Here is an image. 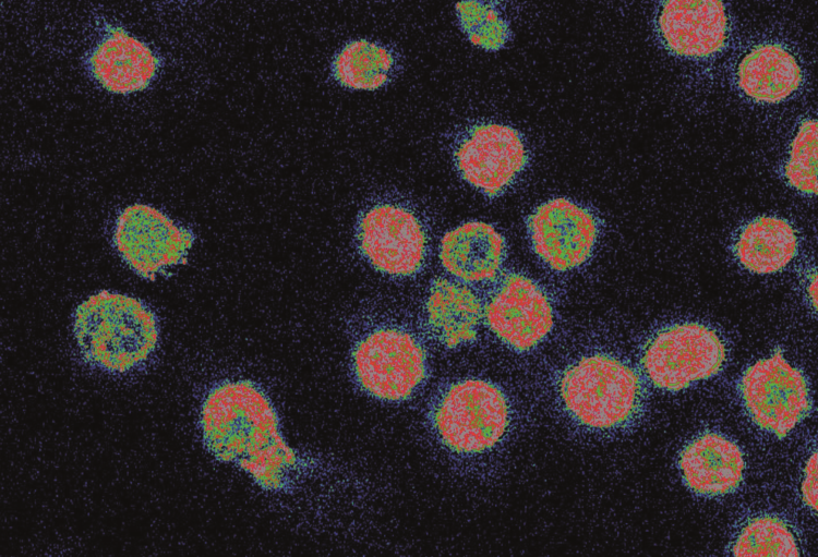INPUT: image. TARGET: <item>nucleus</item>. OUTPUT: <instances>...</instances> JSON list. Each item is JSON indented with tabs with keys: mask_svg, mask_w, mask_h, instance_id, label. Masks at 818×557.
<instances>
[{
	"mask_svg": "<svg viewBox=\"0 0 818 557\" xmlns=\"http://www.w3.org/2000/svg\"><path fill=\"white\" fill-rule=\"evenodd\" d=\"M425 312L433 336L445 347L455 348L474 339L483 305L467 283L438 277L430 286Z\"/></svg>",
	"mask_w": 818,
	"mask_h": 557,
	"instance_id": "2eb2a0df",
	"label": "nucleus"
},
{
	"mask_svg": "<svg viewBox=\"0 0 818 557\" xmlns=\"http://www.w3.org/2000/svg\"><path fill=\"white\" fill-rule=\"evenodd\" d=\"M433 421L443 444L459 453L491 449L508 425V405L495 385L467 379L452 385L437 402Z\"/></svg>",
	"mask_w": 818,
	"mask_h": 557,
	"instance_id": "7ed1b4c3",
	"label": "nucleus"
},
{
	"mask_svg": "<svg viewBox=\"0 0 818 557\" xmlns=\"http://www.w3.org/2000/svg\"><path fill=\"white\" fill-rule=\"evenodd\" d=\"M156 234L155 232H149V240L155 241Z\"/></svg>",
	"mask_w": 818,
	"mask_h": 557,
	"instance_id": "09e8293b",
	"label": "nucleus"
},
{
	"mask_svg": "<svg viewBox=\"0 0 818 557\" xmlns=\"http://www.w3.org/2000/svg\"><path fill=\"white\" fill-rule=\"evenodd\" d=\"M491 331L510 348L527 351L553 327V308L545 291L531 278L510 273L491 292L483 306Z\"/></svg>",
	"mask_w": 818,
	"mask_h": 557,
	"instance_id": "1a4fd4ad",
	"label": "nucleus"
},
{
	"mask_svg": "<svg viewBox=\"0 0 818 557\" xmlns=\"http://www.w3.org/2000/svg\"><path fill=\"white\" fill-rule=\"evenodd\" d=\"M100 292H101V294H103V295H104L105 298H106V296H108V295L110 294V293H109V292H108L107 290H103V291H100Z\"/></svg>",
	"mask_w": 818,
	"mask_h": 557,
	"instance_id": "864d4df0",
	"label": "nucleus"
},
{
	"mask_svg": "<svg viewBox=\"0 0 818 557\" xmlns=\"http://www.w3.org/2000/svg\"><path fill=\"white\" fill-rule=\"evenodd\" d=\"M77 342H79V344H80L81 347H83V346L85 344V342H84V340H83V339H79V340H77Z\"/></svg>",
	"mask_w": 818,
	"mask_h": 557,
	"instance_id": "4d7b16f0",
	"label": "nucleus"
},
{
	"mask_svg": "<svg viewBox=\"0 0 818 557\" xmlns=\"http://www.w3.org/2000/svg\"><path fill=\"white\" fill-rule=\"evenodd\" d=\"M527 228L534 253L555 271L584 264L598 235L593 215L564 197L539 205L528 217Z\"/></svg>",
	"mask_w": 818,
	"mask_h": 557,
	"instance_id": "9d476101",
	"label": "nucleus"
},
{
	"mask_svg": "<svg viewBox=\"0 0 818 557\" xmlns=\"http://www.w3.org/2000/svg\"><path fill=\"white\" fill-rule=\"evenodd\" d=\"M125 328H127V324H125L124 322H120V323L118 324V328H117V329H118L119 331H122V330H124Z\"/></svg>",
	"mask_w": 818,
	"mask_h": 557,
	"instance_id": "7c9ffc66",
	"label": "nucleus"
},
{
	"mask_svg": "<svg viewBox=\"0 0 818 557\" xmlns=\"http://www.w3.org/2000/svg\"><path fill=\"white\" fill-rule=\"evenodd\" d=\"M118 353L122 358V360H124L129 355V352L124 350L123 348H120Z\"/></svg>",
	"mask_w": 818,
	"mask_h": 557,
	"instance_id": "393cba45",
	"label": "nucleus"
},
{
	"mask_svg": "<svg viewBox=\"0 0 818 557\" xmlns=\"http://www.w3.org/2000/svg\"><path fill=\"white\" fill-rule=\"evenodd\" d=\"M111 370H113V371H115V370H119V362H118V361H115V362H113V364H112V368H111Z\"/></svg>",
	"mask_w": 818,
	"mask_h": 557,
	"instance_id": "a18cd8bd",
	"label": "nucleus"
},
{
	"mask_svg": "<svg viewBox=\"0 0 818 557\" xmlns=\"http://www.w3.org/2000/svg\"><path fill=\"white\" fill-rule=\"evenodd\" d=\"M127 298H128V296H127V295H124V294H119V299H118V304H119V305L125 304V300H127Z\"/></svg>",
	"mask_w": 818,
	"mask_h": 557,
	"instance_id": "bb28decb",
	"label": "nucleus"
},
{
	"mask_svg": "<svg viewBox=\"0 0 818 557\" xmlns=\"http://www.w3.org/2000/svg\"><path fill=\"white\" fill-rule=\"evenodd\" d=\"M89 344H91L92 348H96L98 346L97 339L96 338H92Z\"/></svg>",
	"mask_w": 818,
	"mask_h": 557,
	"instance_id": "e433bc0d",
	"label": "nucleus"
},
{
	"mask_svg": "<svg viewBox=\"0 0 818 557\" xmlns=\"http://www.w3.org/2000/svg\"><path fill=\"white\" fill-rule=\"evenodd\" d=\"M149 334L152 336V342L156 344L157 339H158V332L154 331V332H149Z\"/></svg>",
	"mask_w": 818,
	"mask_h": 557,
	"instance_id": "cd10ccee",
	"label": "nucleus"
},
{
	"mask_svg": "<svg viewBox=\"0 0 818 557\" xmlns=\"http://www.w3.org/2000/svg\"><path fill=\"white\" fill-rule=\"evenodd\" d=\"M456 15L460 28L476 46L495 51L508 40L510 32L507 22L491 5L479 0H464L456 4Z\"/></svg>",
	"mask_w": 818,
	"mask_h": 557,
	"instance_id": "aec40b11",
	"label": "nucleus"
},
{
	"mask_svg": "<svg viewBox=\"0 0 818 557\" xmlns=\"http://www.w3.org/2000/svg\"><path fill=\"white\" fill-rule=\"evenodd\" d=\"M560 395L576 421L591 428L610 429L635 416L641 404L642 388L638 374L627 364L594 354L564 372Z\"/></svg>",
	"mask_w": 818,
	"mask_h": 557,
	"instance_id": "f03ea898",
	"label": "nucleus"
},
{
	"mask_svg": "<svg viewBox=\"0 0 818 557\" xmlns=\"http://www.w3.org/2000/svg\"><path fill=\"white\" fill-rule=\"evenodd\" d=\"M817 120L802 122L791 144L784 168L787 183L799 192L817 193Z\"/></svg>",
	"mask_w": 818,
	"mask_h": 557,
	"instance_id": "412c9836",
	"label": "nucleus"
},
{
	"mask_svg": "<svg viewBox=\"0 0 818 557\" xmlns=\"http://www.w3.org/2000/svg\"><path fill=\"white\" fill-rule=\"evenodd\" d=\"M181 264L185 265L188 263V259L185 256H183L180 261Z\"/></svg>",
	"mask_w": 818,
	"mask_h": 557,
	"instance_id": "603ef678",
	"label": "nucleus"
},
{
	"mask_svg": "<svg viewBox=\"0 0 818 557\" xmlns=\"http://www.w3.org/2000/svg\"><path fill=\"white\" fill-rule=\"evenodd\" d=\"M724 361V343L713 329L684 323L666 327L649 340L641 367L654 387L678 391L717 375Z\"/></svg>",
	"mask_w": 818,
	"mask_h": 557,
	"instance_id": "20e7f679",
	"label": "nucleus"
},
{
	"mask_svg": "<svg viewBox=\"0 0 818 557\" xmlns=\"http://www.w3.org/2000/svg\"><path fill=\"white\" fill-rule=\"evenodd\" d=\"M144 346L147 347L151 351L155 349V343L151 341H145Z\"/></svg>",
	"mask_w": 818,
	"mask_h": 557,
	"instance_id": "c756f323",
	"label": "nucleus"
},
{
	"mask_svg": "<svg viewBox=\"0 0 818 557\" xmlns=\"http://www.w3.org/2000/svg\"><path fill=\"white\" fill-rule=\"evenodd\" d=\"M443 268L464 283L494 280L501 273L506 244L490 223L468 221L446 232L440 243Z\"/></svg>",
	"mask_w": 818,
	"mask_h": 557,
	"instance_id": "f8f14e48",
	"label": "nucleus"
},
{
	"mask_svg": "<svg viewBox=\"0 0 818 557\" xmlns=\"http://www.w3.org/2000/svg\"><path fill=\"white\" fill-rule=\"evenodd\" d=\"M678 467L690 491L701 496H721L739 486L745 461L735 443L721 434L708 432L685 446Z\"/></svg>",
	"mask_w": 818,
	"mask_h": 557,
	"instance_id": "ddd939ff",
	"label": "nucleus"
},
{
	"mask_svg": "<svg viewBox=\"0 0 818 557\" xmlns=\"http://www.w3.org/2000/svg\"><path fill=\"white\" fill-rule=\"evenodd\" d=\"M89 312H91L92 315L96 314V313H99V307H97L96 305H93V306H91Z\"/></svg>",
	"mask_w": 818,
	"mask_h": 557,
	"instance_id": "2f4dec72",
	"label": "nucleus"
},
{
	"mask_svg": "<svg viewBox=\"0 0 818 557\" xmlns=\"http://www.w3.org/2000/svg\"><path fill=\"white\" fill-rule=\"evenodd\" d=\"M103 356H104L105 359H107V360H111V359H112V352H111V351H109V350H106V351L104 352Z\"/></svg>",
	"mask_w": 818,
	"mask_h": 557,
	"instance_id": "c85d7f7f",
	"label": "nucleus"
},
{
	"mask_svg": "<svg viewBox=\"0 0 818 557\" xmlns=\"http://www.w3.org/2000/svg\"><path fill=\"white\" fill-rule=\"evenodd\" d=\"M737 84L749 98L775 104L786 99L802 83V71L793 55L781 45L761 44L739 62Z\"/></svg>",
	"mask_w": 818,
	"mask_h": 557,
	"instance_id": "dca6fc26",
	"label": "nucleus"
},
{
	"mask_svg": "<svg viewBox=\"0 0 818 557\" xmlns=\"http://www.w3.org/2000/svg\"><path fill=\"white\" fill-rule=\"evenodd\" d=\"M75 318L83 319L84 318L83 312L80 311V310H76V312H75Z\"/></svg>",
	"mask_w": 818,
	"mask_h": 557,
	"instance_id": "f704fd0d",
	"label": "nucleus"
},
{
	"mask_svg": "<svg viewBox=\"0 0 818 557\" xmlns=\"http://www.w3.org/2000/svg\"><path fill=\"white\" fill-rule=\"evenodd\" d=\"M141 359H142V360H147V354H146V353H142V354H141Z\"/></svg>",
	"mask_w": 818,
	"mask_h": 557,
	"instance_id": "13d9d810",
	"label": "nucleus"
},
{
	"mask_svg": "<svg viewBox=\"0 0 818 557\" xmlns=\"http://www.w3.org/2000/svg\"><path fill=\"white\" fill-rule=\"evenodd\" d=\"M461 178L489 197L502 194L525 168L528 154L520 133L501 123L472 126L455 148Z\"/></svg>",
	"mask_w": 818,
	"mask_h": 557,
	"instance_id": "6e6552de",
	"label": "nucleus"
},
{
	"mask_svg": "<svg viewBox=\"0 0 818 557\" xmlns=\"http://www.w3.org/2000/svg\"><path fill=\"white\" fill-rule=\"evenodd\" d=\"M148 279H149L151 281H154V280L156 279V273H154V271H151V273H149V278H148Z\"/></svg>",
	"mask_w": 818,
	"mask_h": 557,
	"instance_id": "37998d69",
	"label": "nucleus"
},
{
	"mask_svg": "<svg viewBox=\"0 0 818 557\" xmlns=\"http://www.w3.org/2000/svg\"><path fill=\"white\" fill-rule=\"evenodd\" d=\"M139 349H140V350H141V351H142L143 353H146V354H148V352L151 351V350H149V349H148L147 347H145L144 344L140 346V348H139Z\"/></svg>",
	"mask_w": 818,
	"mask_h": 557,
	"instance_id": "58836bf2",
	"label": "nucleus"
},
{
	"mask_svg": "<svg viewBox=\"0 0 818 557\" xmlns=\"http://www.w3.org/2000/svg\"><path fill=\"white\" fill-rule=\"evenodd\" d=\"M202 414L206 446L222 461H236L262 487H287L297 472L294 451L285 443L277 414L252 382H226L207 396Z\"/></svg>",
	"mask_w": 818,
	"mask_h": 557,
	"instance_id": "f257e3e1",
	"label": "nucleus"
},
{
	"mask_svg": "<svg viewBox=\"0 0 818 557\" xmlns=\"http://www.w3.org/2000/svg\"><path fill=\"white\" fill-rule=\"evenodd\" d=\"M89 68L104 88L128 94L147 87L156 74L158 60L144 43L116 27L108 31L92 52Z\"/></svg>",
	"mask_w": 818,
	"mask_h": 557,
	"instance_id": "4468645a",
	"label": "nucleus"
},
{
	"mask_svg": "<svg viewBox=\"0 0 818 557\" xmlns=\"http://www.w3.org/2000/svg\"><path fill=\"white\" fill-rule=\"evenodd\" d=\"M352 370L358 384L369 395L401 401L409 398L425 377V352L408 331L380 328L356 344Z\"/></svg>",
	"mask_w": 818,
	"mask_h": 557,
	"instance_id": "39448f33",
	"label": "nucleus"
},
{
	"mask_svg": "<svg viewBox=\"0 0 818 557\" xmlns=\"http://www.w3.org/2000/svg\"><path fill=\"white\" fill-rule=\"evenodd\" d=\"M95 349H96L97 351H101V352H105L106 350H108V344H107V342H104V343H98V346H97V347H96Z\"/></svg>",
	"mask_w": 818,
	"mask_h": 557,
	"instance_id": "b1692460",
	"label": "nucleus"
},
{
	"mask_svg": "<svg viewBox=\"0 0 818 557\" xmlns=\"http://www.w3.org/2000/svg\"><path fill=\"white\" fill-rule=\"evenodd\" d=\"M393 65L394 58L384 47L368 40H354L337 55L334 75L348 88L374 90L387 82Z\"/></svg>",
	"mask_w": 818,
	"mask_h": 557,
	"instance_id": "a211bd4d",
	"label": "nucleus"
},
{
	"mask_svg": "<svg viewBox=\"0 0 818 557\" xmlns=\"http://www.w3.org/2000/svg\"><path fill=\"white\" fill-rule=\"evenodd\" d=\"M658 29L665 47L677 56H711L726 41L724 4L721 0H663Z\"/></svg>",
	"mask_w": 818,
	"mask_h": 557,
	"instance_id": "9b49d317",
	"label": "nucleus"
},
{
	"mask_svg": "<svg viewBox=\"0 0 818 557\" xmlns=\"http://www.w3.org/2000/svg\"><path fill=\"white\" fill-rule=\"evenodd\" d=\"M113 312L115 313H120L121 312V306L120 305L115 306L113 307Z\"/></svg>",
	"mask_w": 818,
	"mask_h": 557,
	"instance_id": "8fccbe9b",
	"label": "nucleus"
},
{
	"mask_svg": "<svg viewBox=\"0 0 818 557\" xmlns=\"http://www.w3.org/2000/svg\"><path fill=\"white\" fill-rule=\"evenodd\" d=\"M358 243L376 270L394 277L417 274L426 255L422 223L412 211L393 204L376 205L361 216Z\"/></svg>",
	"mask_w": 818,
	"mask_h": 557,
	"instance_id": "0eeeda50",
	"label": "nucleus"
},
{
	"mask_svg": "<svg viewBox=\"0 0 818 557\" xmlns=\"http://www.w3.org/2000/svg\"><path fill=\"white\" fill-rule=\"evenodd\" d=\"M807 292L813 301L814 307L817 308V278L816 275L813 276V280H810Z\"/></svg>",
	"mask_w": 818,
	"mask_h": 557,
	"instance_id": "5701e85b",
	"label": "nucleus"
},
{
	"mask_svg": "<svg viewBox=\"0 0 818 557\" xmlns=\"http://www.w3.org/2000/svg\"><path fill=\"white\" fill-rule=\"evenodd\" d=\"M134 307H136L139 310L143 308L142 302L137 300V302L135 303Z\"/></svg>",
	"mask_w": 818,
	"mask_h": 557,
	"instance_id": "c03bdc74",
	"label": "nucleus"
},
{
	"mask_svg": "<svg viewBox=\"0 0 818 557\" xmlns=\"http://www.w3.org/2000/svg\"><path fill=\"white\" fill-rule=\"evenodd\" d=\"M192 242H193V239H189V238H185V239L183 240V243H184V245H185V247H187L188 250H189V249H190V247L192 246Z\"/></svg>",
	"mask_w": 818,
	"mask_h": 557,
	"instance_id": "a878e982",
	"label": "nucleus"
},
{
	"mask_svg": "<svg viewBox=\"0 0 818 557\" xmlns=\"http://www.w3.org/2000/svg\"><path fill=\"white\" fill-rule=\"evenodd\" d=\"M144 342H145V340L143 338L142 339H140V338L136 339V344L137 346H142V344H144Z\"/></svg>",
	"mask_w": 818,
	"mask_h": 557,
	"instance_id": "de8ad7c7",
	"label": "nucleus"
},
{
	"mask_svg": "<svg viewBox=\"0 0 818 557\" xmlns=\"http://www.w3.org/2000/svg\"><path fill=\"white\" fill-rule=\"evenodd\" d=\"M117 249L120 253H123L127 250V245L122 243L117 245Z\"/></svg>",
	"mask_w": 818,
	"mask_h": 557,
	"instance_id": "72a5a7b5",
	"label": "nucleus"
},
{
	"mask_svg": "<svg viewBox=\"0 0 818 557\" xmlns=\"http://www.w3.org/2000/svg\"><path fill=\"white\" fill-rule=\"evenodd\" d=\"M734 556H799V547L792 529L780 518L761 516L750 519L738 533Z\"/></svg>",
	"mask_w": 818,
	"mask_h": 557,
	"instance_id": "6ab92c4d",
	"label": "nucleus"
},
{
	"mask_svg": "<svg viewBox=\"0 0 818 557\" xmlns=\"http://www.w3.org/2000/svg\"><path fill=\"white\" fill-rule=\"evenodd\" d=\"M803 501L811 509H817V452L815 451L807 460L804 469V479L801 485Z\"/></svg>",
	"mask_w": 818,
	"mask_h": 557,
	"instance_id": "4be33fe9",
	"label": "nucleus"
},
{
	"mask_svg": "<svg viewBox=\"0 0 818 557\" xmlns=\"http://www.w3.org/2000/svg\"><path fill=\"white\" fill-rule=\"evenodd\" d=\"M84 318H89L92 316L89 310L83 311Z\"/></svg>",
	"mask_w": 818,
	"mask_h": 557,
	"instance_id": "79ce46f5",
	"label": "nucleus"
},
{
	"mask_svg": "<svg viewBox=\"0 0 818 557\" xmlns=\"http://www.w3.org/2000/svg\"><path fill=\"white\" fill-rule=\"evenodd\" d=\"M118 358H119V353L118 352H112V359L117 360Z\"/></svg>",
	"mask_w": 818,
	"mask_h": 557,
	"instance_id": "5fc2aeb1",
	"label": "nucleus"
},
{
	"mask_svg": "<svg viewBox=\"0 0 818 557\" xmlns=\"http://www.w3.org/2000/svg\"><path fill=\"white\" fill-rule=\"evenodd\" d=\"M99 318H100V317H99V314H98V313H96V314H93V315H92V320H93L94 323H97V322L99 320Z\"/></svg>",
	"mask_w": 818,
	"mask_h": 557,
	"instance_id": "ea45409f",
	"label": "nucleus"
},
{
	"mask_svg": "<svg viewBox=\"0 0 818 557\" xmlns=\"http://www.w3.org/2000/svg\"><path fill=\"white\" fill-rule=\"evenodd\" d=\"M159 273H160L161 275H164V276H165V275H167L166 270H165V269H164L163 267H161V268H159Z\"/></svg>",
	"mask_w": 818,
	"mask_h": 557,
	"instance_id": "6e6d98bb",
	"label": "nucleus"
},
{
	"mask_svg": "<svg viewBox=\"0 0 818 557\" xmlns=\"http://www.w3.org/2000/svg\"><path fill=\"white\" fill-rule=\"evenodd\" d=\"M113 362H115V360H113V359L109 360V361H108V362H107V363L105 364V367H106V368H108V370H111V368H112V364H113Z\"/></svg>",
	"mask_w": 818,
	"mask_h": 557,
	"instance_id": "4c0bfd02",
	"label": "nucleus"
},
{
	"mask_svg": "<svg viewBox=\"0 0 818 557\" xmlns=\"http://www.w3.org/2000/svg\"><path fill=\"white\" fill-rule=\"evenodd\" d=\"M744 405L760 428L782 438L811 408L807 382L781 350L750 365L741 379Z\"/></svg>",
	"mask_w": 818,
	"mask_h": 557,
	"instance_id": "423d86ee",
	"label": "nucleus"
},
{
	"mask_svg": "<svg viewBox=\"0 0 818 557\" xmlns=\"http://www.w3.org/2000/svg\"><path fill=\"white\" fill-rule=\"evenodd\" d=\"M797 252V237L784 219L761 216L748 222L739 233L734 253L750 273L767 275L782 270Z\"/></svg>",
	"mask_w": 818,
	"mask_h": 557,
	"instance_id": "f3484780",
	"label": "nucleus"
},
{
	"mask_svg": "<svg viewBox=\"0 0 818 557\" xmlns=\"http://www.w3.org/2000/svg\"><path fill=\"white\" fill-rule=\"evenodd\" d=\"M119 332H120V335H121L122 337H129V336H130V334H129V330H128V328H125L124 330H122V331H119Z\"/></svg>",
	"mask_w": 818,
	"mask_h": 557,
	"instance_id": "a19ab883",
	"label": "nucleus"
},
{
	"mask_svg": "<svg viewBox=\"0 0 818 557\" xmlns=\"http://www.w3.org/2000/svg\"><path fill=\"white\" fill-rule=\"evenodd\" d=\"M147 326L154 328L156 326V320L154 318L148 319Z\"/></svg>",
	"mask_w": 818,
	"mask_h": 557,
	"instance_id": "c9c22d12",
	"label": "nucleus"
},
{
	"mask_svg": "<svg viewBox=\"0 0 818 557\" xmlns=\"http://www.w3.org/2000/svg\"><path fill=\"white\" fill-rule=\"evenodd\" d=\"M141 360H142V359H141V356H137V355H134V356H133V361H134L135 363H139V362H140Z\"/></svg>",
	"mask_w": 818,
	"mask_h": 557,
	"instance_id": "3c124183",
	"label": "nucleus"
},
{
	"mask_svg": "<svg viewBox=\"0 0 818 557\" xmlns=\"http://www.w3.org/2000/svg\"><path fill=\"white\" fill-rule=\"evenodd\" d=\"M99 335H100V334H99V332H98L97 330H91V331L88 332V336H89L91 338H96V337H98Z\"/></svg>",
	"mask_w": 818,
	"mask_h": 557,
	"instance_id": "473e14b6",
	"label": "nucleus"
},
{
	"mask_svg": "<svg viewBox=\"0 0 818 557\" xmlns=\"http://www.w3.org/2000/svg\"><path fill=\"white\" fill-rule=\"evenodd\" d=\"M149 273H151V271H143V274H142L141 276H142L143 278H145V279H148V278H149Z\"/></svg>",
	"mask_w": 818,
	"mask_h": 557,
	"instance_id": "49530a36",
	"label": "nucleus"
}]
</instances>
